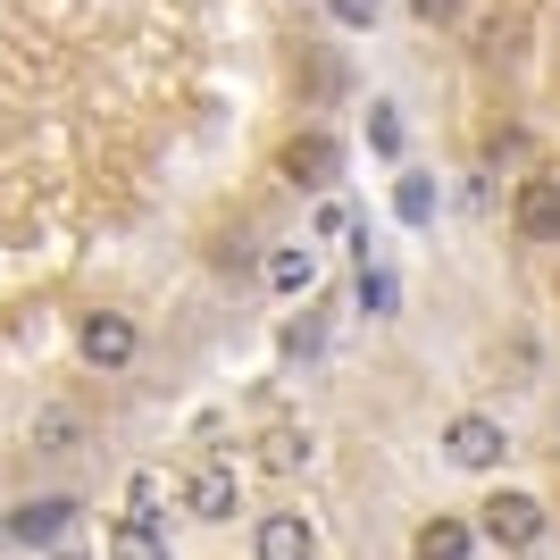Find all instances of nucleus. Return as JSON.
<instances>
[{
	"label": "nucleus",
	"instance_id": "f257e3e1",
	"mask_svg": "<svg viewBox=\"0 0 560 560\" xmlns=\"http://www.w3.org/2000/svg\"><path fill=\"white\" fill-rule=\"evenodd\" d=\"M544 527H552V518H544V502H536V493H493L486 511H477V536H493L502 552H536V544H544Z\"/></svg>",
	"mask_w": 560,
	"mask_h": 560
},
{
	"label": "nucleus",
	"instance_id": "f03ea898",
	"mask_svg": "<svg viewBox=\"0 0 560 560\" xmlns=\"http://www.w3.org/2000/svg\"><path fill=\"white\" fill-rule=\"evenodd\" d=\"M75 351H84V369H135L142 327L126 318V310H93V318L75 327Z\"/></svg>",
	"mask_w": 560,
	"mask_h": 560
},
{
	"label": "nucleus",
	"instance_id": "7ed1b4c3",
	"mask_svg": "<svg viewBox=\"0 0 560 560\" xmlns=\"http://www.w3.org/2000/svg\"><path fill=\"white\" fill-rule=\"evenodd\" d=\"M185 511L201 518V527H226V518L243 511V468L234 460H201L185 477Z\"/></svg>",
	"mask_w": 560,
	"mask_h": 560
},
{
	"label": "nucleus",
	"instance_id": "20e7f679",
	"mask_svg": "<svg viewBox=\"0 0 560 560\" xmlns=\"http://www.w3.org/2000/svg\"><path fill=\"white\" fill-rule=\"evenodd\" d=\"M277 167H284V185L327 192V185H335V167H343V151H335V135H318V126H310V135H293V142L277 151Z\"/></svg>",
	"mask_w": 560,
	"mask_h": 560
},
{
	"label": "nucleus",
	"instance_id": "39448f33",
	"mask_svg": "<svg viewBox=\"0 0 560 560\" xmlns=\"http://www.w3.org/2000/svg\"><path fill=\"white\" fill-rule=\"evenodd\" d=\"M502 452H511V435L493 419H477V410H460V419L444 427V460L452 468H502Z\"/></svg>",
	"mask_w": 560,
	"mask_h": 560
},
{
	"label": "nucleus",
	"instance_id": "423d86ee",
	"mask_svg": "<svg viewBox=\"0 0 560 560\" xmlns=\"http://www.w3.org/2000/svg\"><path fill=\"white\" fill-rule=\"evenodd\" d=\"M68 527H75V493H43V502H18V511H9V544H34V552H50Z\"/></svg>",
	"mask_w": 560,
	"mask_h": 560
},
{
	"label": "nucleus",
	"instance_id": "0eeeda50",
	"mask_svg": "<svg viewBox=\"0 0 560 560\" xmlns=\"http://www.w3.org/2000/svg\"><path fill=\"white\" fill-rule=\"evenodd\" d=\"M511 226L527 234V243H560V176H527V185H518Z\"/></svg>",
	"mask_w": 560,
	"mask_h": 560
},
{
	"label": "nucleus",
	"instance_id": "6e6552de",
	"mask_svg": "<svg viewBox=\"0 0 560 560\" xmlns=\"http://www.w3.org/2000/svg\"><path fill=\"white\" fill-rule=\"evenodd\" d=\"M252 552H259V560H310V552H318V536H310L302 511H268V518L252 527Z\"/></svg>",
	"mask_w": 560,
	"mask_h": 560
},
{
	"label": "nucleus",
	"instance_id": "1a4fd4ad",
	"mask_svg": "<svg viewBox=\"0 0 560 560\" xmlns=\"http://www.w3.org/2000/svg\"><path fill=\"white\" fill-rule=\"evenodd\" d=\"M477 552V527L468 518H427L419 536H410V560H468Z\"/></svg>",
	"mask_w": 560,
	"mask_h": 560
},
{
	"label": "nucleus",
	"instance_id": "9d476101",
	"mask_svg": "<svg viewBox=\"0 0 560 560\" xmlns=\"http://www.w3.org/2000/svg\"><path fill=\"white\" fill-rule=\"evenodd\" d=\"M109 560H167V536H160V518H151V511L117 518V527H109Z\"/></svg>",
	"mask_w": 560,
	"mask_h": 560
},
{
	"label": "nucleus",
	"instance_id": "9b49d317",
	"mask_svg": "<svg viewBox=\"0 0 560 560\" xmlns=\"http://www.w3.org/2000/svg\"><path fill=\"white\" fill-rule=\"evenodd\" d=\"M268 284H277V293H310V284H318V252H310V243L268 252Z\"/></svg>",
	"mask_w": 560,
	"mask_h": 560
},
{
	"label": "nucleus",
	"instance_id": "f8f14e48",
	"mask_svg": "<svg viewBox=\"0 0 560 560\" xmlns=\"http://www.w3.org/2000/svg\"><path fill=\"white\" fill-rule=\"evenodd\" d=\"M302 460H310V435H302V427H268V435H259V468H268V477H293Z\"/></svg>",
	"mask_w": 560,
	"mask_h": 560
},
{
	"label": "nucleus",
	"instance_id": "ddd939ff",
	"mask_svg": "<svg viewBox=\"0 0 560 560\" xmlns=\"http://www.w3.org/2000/svg\"><path fill=\"white\" fill-rule=\"evenodd\" d=\"M84 444V419H75V410H59V401H50V410H34V452H50V460H59V452H75Z\"/></svg>",
	"mask_w": 560,
	"mask_h": 560
},
{
	"label": "nucleus",
	"instance_id": "4468645a",
	"mask_svg": "<svg viewBox=\"0 0 560 560\" xmlns=\"http://www.w3.org/2000/svg\"><path fill=\"white\" fill-rule=\"evenodd\" d=\"M394 210L410 218V226H427V218H435V185H427V176H401V192H394Z\"/></svg>",
	"mask_w": 560,
	"mask_h": 560
},
{
	"label": "nucleus",
	"instance_id": "2eb2a0df",
	"mask_svg": "<svg viewBox=\"0 0 560 560\" xmlns=\"http://www.w3.org/2000/svg\"><path fill=\"white\" fill-rule=\"evenodd\" d=\"M360 310H369V318H394V277H385V268H360Z\"/></svg>",
	"mask_w": 560,
	"mask_h": 560
},
{
	"label": "nucleus",
	"instance_id": "dca6fc26",
	"mask_svg": "<svg viewBox=\"0 0 560 560\" xmlns=\"http://www.w3.org/2000/svg\"><path fill=\"white\" fill-rule=\"evenodd\" d=\"M327 9H335V25H351V34L385 18V0H327Z\"/></svg>",
	"mask_w": 560,
	"mask_h": 560
},
{
	"label": "nucleus",
	"instance_id": "f3484780",
	"mask_svg": "<svg viewBox=\"0 0 560 560\" xmlns=\"http://www.w3.org/2000/svg\"><path fill=\"white\" fill-rule=\"evenodd\" d=\"M369 142H376V151H401V117L385 109V101L369 109Z\"/></svg>",
	"mask_w": 560,
	"mask_h": 560
},
{
	"label": "nucleus",
	"instance_id": "a211bd4d",
	"mask_svg": "<svg viewBox=\"0 0 560 560\" xmlns=\"http://www.w3.org/2000/svg\"><path fill=\"white\" fill-rule=\"evenodd\" d=\"M310 351H318V327H310V318H293V327H284V360H310Z\"/></svg>",
	"mask_w": 560,
	"mask_h": 560
},
{
	"label": "nucleus",
	"instance_id": "6ab92c4d",
	"mask_svg": "<svg viewBox=\"0 0 560 560\" xmlns=\"http://www.w3.org/2000/svg\"><path fill=\"white\" fill-rule=\"evenodd\" d=\"M335 234H351V210L343 201H318V243H335Z\"/></svg>",
	"mask_w": 560,
	"mask_h": 560
},
{
	"label": "nucleus",
	"instance_id": "aec40b11",
	"mask_svg": "<svg viewBox=\"0 0 560 560\" xmlns=\"http://www.w3.org/2000/svg\"><path fill=\"white\" fill-rule=\"evenodd\" d=\"M410 18H419V25H444V18H460V0H410Z\"/></svg>",
	"mask_w": 560,
	"mask_h": 560
}]
</instances>
